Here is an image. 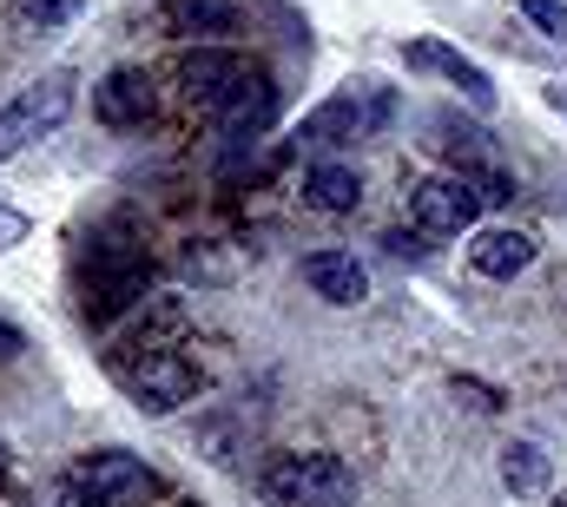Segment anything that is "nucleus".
I'll return each instance as SVG.
<instances>
[{"label":"nucleus","mask_w":567,"mask_h":507,"mask_svg":"<svg viewBox=\"0 0 567 507\" xmlns=\"http://www.w3.org/2000/svg\"><path fill=\"white\" fill-rule=\"evenodd\" d=\"M145 290H152V251H145L140 238L120 231V225L86 231V245H80V297H86V317L93 323H113V317H126L140 303Z\"/></svg>","instance_id":"1"},{"label":"nucleus","mask_w":567,"mask_h":507,"mask_svg":"<svg viewBox=\"0 0 567 507\" xmlns=\"http://www.w3.org/2000/svg\"><path fill=\"white\" fill-rule=\"evenodd\" d=\"M265 495L278 507H350L357 501V475L337 455H278L265 468Z\"/></svg>","instance_id":"2"},{"label":"nucleus","mask_w":567,"mask_h":507,"mask_svg":"<svg viewBox=\"0 0 567 507\" xmlns=\"http://www.w3.org/2000/svg\"><path fill=\"white\" fill-rule=\"evenodd\" d=\"M390 120H396V93H370V100L343 93V100H323V106L303 120L297 145H310V152H343V145H357V138L383 132Z\"/></svg>","instance_id":"3"},{"label":"nucleus","mask_w":567,"mask_h":507,"mask_svg":"<svg viewBox=\"0 0 567 507\" xmlns=\"http://www.w3.org/2000/svg\"><path fill=\"white\" fill-rule=\"evenodd\" d=\"M60 488L86 495L93 507H133L140 495H152V468L140 455H126V448H100V455H80L60 475Z\"/></svg>","instance_id":"4"},{"label":"nucleus","mask_w":567,"mask_h":507,"mask_svg":"<svg viewBox=\"0 0 567 507\" xmlns=\"http://www.w3.org/2000/svg\"><path fill=\"white\" fill-rule=\"evenodd\" d=\"M198 113H205L218 132H231V138H251V132L271 126V113H278V86H271L265 66H238L212 100H198Z\"/></svg>","instance_id":"5"},{"label":"nucleus","mask_w":567,"mask_h":507,"mask_svg":"<svg viewBox=\"0 0 567 507\" xmlns=\"http://www.w3.org/2000/svg\"><path fill=\"white\" fill-rule=\"evenodd\" d=\"M475 218H482V198H475V185L455 178V172H435V178H423V185L410 192V225L423 231V245H442V238H455V231H475Z\"/></svg>","instance_id":"6"},{"label":"nucleus","mask_w":567,"mask_h":507,"mask_svg":"<svg viewBox=\"0 0 567 507\" xmlns=\"http://www.w3.org/2000/svg\"><path fill=\"white\" fill-rule=\"evenodd\" d=\"M66 113H73V80H66V73H53V80L27 86V93L0 113V158H13V152L40 145L53 126H66Z\"/></svg>","instance_id":"7"},{"label":"nucleus","mask_w":567,"mask_h":507,"mask_svg":"<svg viewBox=\"0 0 567 507\" xmlns=\"http://www.w3.org/2000/svg\"><path fill=\"white\" fill-rule=\"evenodd\" d=\"M126 389H133V402H140L145 415H172V408L198 402L205 376H198L178 350H158V356H140V363L126 370Z\"/></svg>","instance_id":"8"},{"label":"nucleus","mask_w":567,"mask_h":507,"mask_svg":"<svg viewBox=\"0 0 567 507\" xmlns=\"http://www.w3.org/2000/svg\"><path fill=\"white\" fill-rule=\"evenodd\" d=\"M403 66H416V73H429V80H442V86H455L468 106H495V80L462 53V46H449V40H410L403 46Z\"/></svg>","instance_id":"9"},{"label":"nucleus","mask_w":567,"mask_h":507,"mask_svg":"<svg viewBox=\"0 0 567 507\" xmlns=\"http://www.w3.org/2000/svg\"><path fill=\"white\" fill-rule=\"evenodd\" d=\"M93 113H100V126H113V132L145 126V120L158 113L152 73H145V66H113V73L100 80V93H93Z\"/></svg>","instance_id":"10"},{"label":"nucleus","mask_w":567,"mask_h":507,"mask_svg":"<svg viewBox=\"0 0 567 507\" xmlns=\"http://www.w3.org/2000/svg\"><path fill=\"white\" fill-rule=\"evenodd\" d=\"M297 277H303L323 303H363V297H370V270L350 251H310L297 263Z\"/></svg>","instance_id":"11"},{"label":"nucleus","mask_w":567,"mask_h":507,"mask_svg":"<svg viewBox=\"0 0 567 507\" xmlns=\"http://www.w3.org/2000/svg\"><path fill=\"white\" fill-rule=\"evenodd\" d=\"M303 205L323 211V218L357 211V205H363V178H357V165H343V158H317V165L303 172Z\"/></svg>","instance_id":"12"},{"label":"nucleus","mask_w":567,"mask_h":507,"mask_svg":"<svg viewBox=\"0 0 567 507\" xmlns=\"http://www.w3.org/2000/svg\"><path fill=\"white\" fill-rule=\"evenodd\" d=\"M468 263H475V277L508 283V277H522V270L535 263V238H528V231H482V238L468 245Z\"/></svg>","instance_id":"13"},{"label":"nucleus","mask_w":567,"mask_h":507,"mask_svg":"<svg viewBox=\"0 0 567 507\" xmlns=\"http://www.w3.org/2000/svg\"><path fill=\"white\" fill-rule=\"evenodd\" d=\"M165 27L185 40H231L238 33V0H165Z\"/></svg>","instance_id":"14"},{"label":"nucleus","mask_w":567,"mask_h":507,"mask_svg":"<svg viewBox=\"0 0 567 507\" xmlns=\"http://www.w3.org/2000/svg\"><path fill=\"white\" fill-rule=\"evenodd\" d=\"M502 482H508V495H522V501L548 495V448L508 442V448H502Z\"/></svg>","instance_id":"15"},{"label":"nucleus","mask_w":567,"mask_h":507,"mask_svg":"<svg viewBox=\"0 0 567 507\" xmlns=\"http://www.w3.org/2000/svg\"><path fill=\"white\" fill-rule=\"evenodd\" d=\"M238 66H245V60H231V53H185V60H178V86H185V100L198 106V100H212Z\"/></svg>","instance_id":"16"},{"label":"nucleus","mask_w":567,"mask_h":507,"mask_svg":"<svg viewBox=\"0 0 567 507\" xmlns=\"http://www.w3.org/2000/svg\"><path fill=\"white\" fill-rule=\"evenodd\" d=\"M80 7H86V0H13V13L33 20V27H66Z\"/></svg>","instance_id":"17"},{"label":"nucleus","mask_w":567,"mask_h":507,"mask_svg":"<svg viewBox=\"0 0 567 507\" xmlns=\"http://www.w3.org/2000/svg\"><path fill=\"white\" fill-rule=\"evenodd\" d=\"M515 7H522L548 40H567V0H515Z\"/></svg>","instance_id":"18"},{"label":"nucleus","mask_w":567,"mask_h":507,"mask_svg":"<svg viewBox=\"0 0 567 507\" xmlns=\"http://www.w3.org/2000/svg\"><path fill=\"white\" fill-rule=\"evenodd\" d=\"M468 185H475V198H482V205H508V198H515V185H508L502 172H475Z\"/></svg>","instance_id":"19"},{"label":"nucleus","mask_w":567,"mask_h":507,"mask_svg":"<svg viewBox=\"0 0 567 507\" xmlns=\"http://www.w3.org/2000/svg\"><path fill=\"white\" fill-rule=\"evenodd\" d=\"M27 231H33V225H27L13 205H0V251H20V238H27Z\"/></svg>","instance_id":"20"},{"label":"nucleus","mask_w":567,"mask_h":507,"mask_svg":"<svg viewBox=\"0 0 567 507\" xmlns=\"http://www.w3.org/2000/svg\"><path fill=\"white\" fill-rule=\"evenodd\" d=\"M455 395L468 408H502V389H482V382H468V376H455Z\"/></svg>","instance_id":"21"},{"label":"nucleus","mask_w":567,"mask_h":507,"mask_svg":"<svg viewBox=\"0 0 567 507\" xmlns=\"http://www.w3.org/2000/svg\"><path fill=\"white\" fill-rule=\"evenodd\" d=\"M7 356H20V330H13V323H0V363H7Z\"/></svg>","instance_id":"22"},{"label":"nucleus","mask_w":567,"mask_h":507,"mask_svg":"<svg viewBox=\"0 0 567 507\" xmlns=\"http://www.w3.org/2000/svg\"><path fill=\"white\" fill-rule=\"evenodd\" d=\"M542 100H548V106H555V113H561V120H567V86H548Z\"/></svg>","instance_id":"23"},{"label":"nucleus","mask_w":567,"mask_h":507,"mask_svg":"<svg viewBox=\"0 0 567 507\" xmlns=\"http://www.w3.org/2000/svg\"><path fill=\"white\" fill-rule=\"evenodd\" d=\"M53 507H93V501H86V495H73V488H60V495H53Z\"/></svg>","instance_id":"24"},{"label":"nucleus","mask_w":567,"mask_h":507,"mask_svg":"<svg viewBox=\"0 0 567 507\" xmlns=\"http://www.w3.org/2000/svg\"><path fill=\"white\" fill-rule=\"evenodd\" d=\"M0 507H27V501H20V495H13V488H0Z\"/></svg>","instance_id":"25"},{"label":"nucleus","mask_w":567,"mask_h":507,"mask_svg":"<svg viewBox=\"0 0 567 507\" xmlns=\"http://www.w3.org/2000/svg\"><path fill=\"white\" fill-rule=\"evenodd\" d=\"M0 475H7V442H0Z\"/></svg>","instance_id":"26"}]
</instances>
